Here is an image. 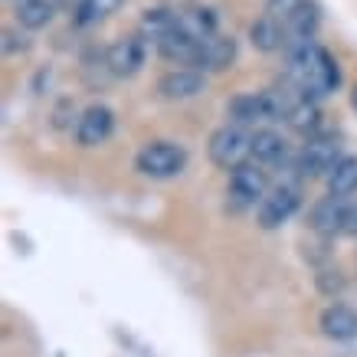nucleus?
I'll return each mask as SVG.
<instances>
[{"label":"nucleus","mask_w":357,"mask_h":357,"mask_svg":"<svg viewBox=\"0 0 357 357\" xmlns=\"http://www.w3.org/2000/svg\"><path fill=\"white\" fill-rule=\"evenodd\" d=\"M344 210H347V200H341V197H325V200L314 204V210H312V227L321 229V233H341V227H344Z\"/></svg>","instance_id":"obj_17"},{"label":"nucleus","mask_w":357,"mask_h":357,"mask_svg":"<svg viewBox=\"0 0 357 357\" xmlns=\"http://www.w3.org/2000/svg\"><path fill=\"white\" fill-rule=\"evenodd\" d=\"M229 119H233V125H243V128H252V125H262V121H279L275 98H272V92L236 96L229 102Z\"/></svg>","instance_id":"obj_8"},{"label":"nucleus","mask_w":357,"mask_h":357,"mask_svg":"<svg viewBox=\"0 0 357 357\" xmlns=\"http://www.w3.org/2000/svg\"><path fill=\"white\" fill-rule=\"evenodd\" d=\"M269 190H272L269 171H266L262 164L249 161V164H243V167H236V171L229 174L227 206H229V210H236V213L252 210V206H259L262 200H266V194H269Z\"/></svg>","instance_id":"obj_3"},{"label":"nucleus","mask_w":357,"mask_h":357,"mask_svg":"<svg viewBox=\"0 0 357 357\" xmlns=\"http://www.w3.org/2000/svg\"><path fill=\"white\" fill-rule=\"evenodd\" d=\"M177 23H181V13L167 10V7H154V10H144V17H141V33L151 43H158L164 33H171Z\"/></svg>","instance_id":"obj_19"},{"label":"nucleus","mask_w":357,"mask_h":357,"mask_svg":"<svg viewBox=\"0 0 357 357\" xmlns=\"http://www.w3.org/2000/svg\"><path fill=\"white\" fill-rule=\"evenodd\" d=\"M285 56H289V76L285 79L302 89L308 98H325L337 92L341 69L325 46H318L314 40H305V43L285 46Z\"/></svg>","instance_id":"obj_1"},{"label":"nucleus","mask_w":357,"mask_h":357,"mask_svg":"<svg viewBox=\"0 0 357 357\" xmlns=\"http://www.w3.org/2000/svg\"><path fill=\"white\" fill-rule=\"evenodd\" d=\"M252 161L262 164V167L289 161V141L282 138L279 131H272V128L252 131Z\"/></svg>","instance_id":"obj_14"},{"label":"nucleus","mask_w":357,"mask_h":357,"mask_svg":"<svg viewBox=\"0 0 357 357\" xmlns=\"http://www.w3.org/2000/svg\"><path fill=\"white\" fill-rule=\"evenodd\" d=\"M298 206H302V194H298V187L295 184H279L272 187L266 200L256 206V220H259L262 229H275L282 223H289V220L298 213Z\"/></svg>","instance_id":"obj_6"},{"label":"nucleus","mask_w":357,"mask_h":357,"mask_svg":"<svg viewBox=\"0 0 357 357\" xmlns=\"http://www.w3.org/2000/svg\"><path fill=\"white\" fill-rule=\"evenodd\" d=\"M344 154H341V144L335 138H312L308 144H302V151L292 158V171L305 181L312 177H328V174L337 167Z\"/></svg>","instance_id":"obj_5"},{"label":"nucleus","mask_w":357,"mask_h":357,"mask_svg":"<svg viewBox=\"0 0 357 357\" xmlns=\"http://www.w3.org/2000/svg\"><path fill=\"white\" fill-rule=\"evenodd\" d=\"M233 59H236V40H233V36H223V33H217V36L204 40L194 69H200V73H223V69H227Z\"/></svg>","instance_id":"obj_13"},{"label":"nucleus","mask_w":357,"mask_h":357,"mask_svg":"<svg viewBox=\"0 0 357 357\" xmlns=\"http://www.w3.org/2000/svg\"><path fill=\"white\" fill-rule=\"evenodd\" d=\"M121 0H79L76 3V23L79 26H96V23L109 20L112 13H119Z\"/></svg>","instance_id":"obj_20"},{"label":"nucleus","mask_w":357,"mask_h":357,"mask_svg":"<svg viewBox=\"0 0 357 357\" xmlns=\"http://www.w3.org/2000/svg\"><path fill=\"white\" fill-rule=\"evenodd\" d=\"M115 131V112L109 105H89L76 121V141L82 148H96V144H105Z\"/></svg>","instance_id":"obj_10"},{"label":"nucleus","mask_w":357,"mask_h":357,"mask_svg":"<svg viewBox=\"0 0 357 357\" xmlns=\"http://www.w3.org/2000/svg\"><path fill=\"white\" fill-rule=\"evenodd\" d=\"M59 0H17V23L23 30H43L56 17Z\"/></svg>","instance_id":"obj_16"},{"label":"nucleus","mask_w":357,"mask_h":357,"mask_svg":"<svg viewBox=\"0 0 357 357\" xmlns=\"http://www.w3.org/2000/svg\"><path fill=\"white\" fill-rule=\"evenodd\" d=\"M249 40L256 50L262 53H275V50H285V30H282V23L269 13H262L259 20L249 26Z\"/></svg>","instance_id":"obj_15"},{"label":"nucleus","mask_w":357,"mask_h":357,"mask_svg":"<svg viewBox=\"0 0 357 357\" xmlns=\"http://www.w3.org/2000/svg\"><path fill=\"white\" fill-rule=\"evenodd\" d=\"M351 102H354V109H357V86H354V92H351Z\"/></svg>","instance_id":"obj_22"},{"label":"nucleus","mask_w":357,"mask_h":357,"mask_svg":"<svg viewBox=\"0 0 357 357\" xmlns=\"http://www.w3.org/2000/svg\"><path fill=\"white\" fill-rule=\"evenodd\" d=\"M318 328L321 335L331 337V341H354L357 337V308L351 305H328L321 318H318Z\"/></svg>","instance_id":"obj_12"},{"label":"nucleus","mask_w":357,"mask_h":357,"mask_svg":"<svg viewBox=\"0 0 357 357\" xmlns=\"http://www.w3.org/2000/svg\"><path fill=\"white\" fill-rule=\"evenodd\" d=\"M135 167L151 181H171L187 167V148L174 141H148L135 154Z\"/></svg>","instance_id":"obj_4"},{"label":"nucleus","mask_w":357,"mask_h":357,"mask_svg":"<svg viewBox=\"0 0 357 357\" xmlns=\"http://www.w3.org/2000/svg\"><path fill=\"white\" fill-rule=\"evenodd\" d=\"M351 194H357V158L354 154H344L335 171L328 174V197L347 200Z\"/></svg>","instance_id":"obj_18"},{"label":"nucleus","mask_w":357,"mask_h":357,"mask_svg":"<svg viewBox=\"0 0 357 357\" xmlns=\"http://www.w3.org/2000/svg\"><path fill=\"white\" fill-rule=\"evenodd\" d=\"M206 154H210V161L217 164L220 171L233 174L236 167L252 161V131L243 128V125H223V128L210 135Z\"/></svg>","instance_id":"obj_2"},{"label":"nucleus","mask_w":357,"mask_h":357,"mask_svg":"<svg viewBox=\"0 0 357 357\" xmlns=\"http://www.w3.org/2000/svg\"><path fill=\"white\" fill-rule=\"evenodd\" d=\"M144 59H148V36H144L141 30L128 33V36H119V40L109 46V56H105L109 69L121 79L138 76Z\"/></svg>","instance_id":"obj_7"},{"label":"nucleus","mask_w":357,"mask_h":357,"mask_svg":"<svg viewBox=\"0 0 357 357\" xmlns=\"http://www.w3.org/2000/svg\"><path fill=\"white\" fill-rule=\"evenodd\" d=\"M206 89V79L200 69H171L158 79V92L167 102H184V98H197Z\"/></svg>","instance_id":"obj_11"},{"label":"nucleus","mask_w":357,"mask_h":357,"mask_svg":"<svg viewBox=\"0 0 357 357\" xmlns=\"http://www.w3.org/2000/svg\"><path fill=\"white\" fill-rule=\"evenodd\" d=\"M308 3H312V0H269V3H266V13H269V17H275V20L285 26V23L292 20L298 10H305Z\"/></svg>","instance_id":"obj_21"},{"label":"nucleus","mask_w":357,"mask_h":357,"mask_svg":"<svg viewBox=\"0 0 357 357\" xmlns=\"http://www.w3.org/2000/svg\"><path fill=\"white\" fill-rule=\"evenodd\" d=\"M200 46L204 40H197L194 33L184 26V17L181 23L174 26L171 33H164L161 40L154 43V50L167 59V63H177V66H197V56H200Z\"/></svg>","instance_id":"obj_9"}]
</instances>
